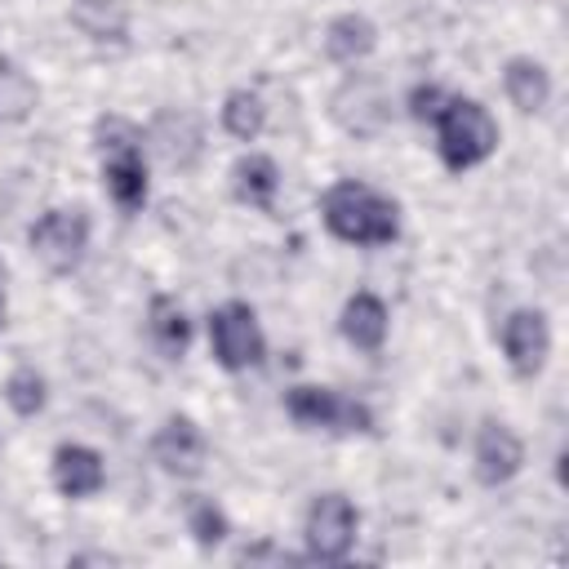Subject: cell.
Segmentation results:
<instances>
[{"label": "cell", "instance_id": "cell-1", "mask_svg": "<svg viewBox=\"0 0 569 569\" xmlns=\"http://www.w3.org/2000/svg\"><path fill=\"white\" fill-rule=\"evenodd\" d=\"M320 222L342 244L382 249L400 236V204L360 178H338L320 196Z\"/></svg>", "mask_w": 569, "mask_h": 569}, {"label": "cell", "instance_id": "cell-2", "mask_svg": "<svg viewBox=\"0 0 569 569\" xmlns=\"http://www.w3.org/2000/svg\"><path fill=\"white\" fill-rule=\"evenodd\" d=\"M93 142L102 156V187L116 200V209L138 213L147 204L151 178H147V156H142V129L124 116H102L93 124Z\"/></svg>", "mask_w": 569, "mask_h": 569}, {"label": "cell", "instance_id": "cell-3", "mask_svg": "<svg viewBox=\"0 0 569 569\" xmlns=\"http://www.w3.org/2000/svg\"><path fill=\"white\" fill-rule=\"evenodd\" d=\"M431 124H436V156L449 173H467V169L485 164L502 138L489 107L476 98H462V93H449Z\"/></svg>", "mask_w": 569, "mask_h": 569}, {"label": "cell", "instance_id": "cell-4", "mask_svg": "<svg viewBox=\"0 0 569 569\" xmlns=\"http://www.w3.org/2000/svg\"><path fill=\"white\" fill-rule=\"evenodd\" d=\"M284 413L307 431H329V436L373 431V409L365 400L342 396L338 387H320V382H293L284 391Z\"/></svg>", "mask_w": 569, "mask_h": 569}, {"label": "cell", "instance_id": "cell-5", "mask_svg": "<svg viewBox=\"0 0 569 569\" xmlns=\"http://www.w3.org/2000/svg\"><path fill=\"white\" fill-rule=\"evenodd\" d=\"M209 351L227 373L258 369L267 360V338L258 325V311L249 302H222L209 311Z\"/></svg>", "mask_w": 569, "mask_h": 569}, {"label": "cell", "instance_id": "cell-6", "mask_svg": "<svg viewBox=\"0 0 569 569\" xmlns=\"http://www.w3.org/2000/svg\"><path fill=\"white\" fill-rule=\"evenodd\" d=\"M356 533H360V511L347 493L329 489V493H316L311 507H307V520H302V542H307V556L320 560V565H338L351 556L356 547Z\"/></svg>", "mask_w": 569, "mask_h": 569}, {"label": "cell", "instance_id": "cell-7", "mask_svg": "<svg viewBox=\"0 0 569 569\" xmlns=\"http://www.w3.org/2000/svg\"><path fill=\"white\" fill-rule=\"evenodd\" d=\"M27 244L53 276H71L84 262V249H89L84 209H44L27 231Z\"/></svg>", "mask_w": 569, "mask_h": 569}, {"label": "cell", "instance_id": "cell-8", "mask_svg": "<svg viewBox=\"0 0 569 569\" xmlns=\"http://www.w3.org/2000/svg\"><path fill=\"white\" fill-rule=\"evenodd\" d=\"M498 342H502L507 369L516 378H538L547 369V356H551V325L538 307H516V311H507Z\"/></svg>", "mask_w": 569, "mask_h": 569}, {"label": "cell", "instance_id": "cell-9", "mask_svg": "<svg viewBox=\"0 0 569 569\" xmlns=\"http://www.w3.org/2000/svg\"><path fill=\"white\" fill-rule=\"evenodd\" d=\"M329 116H333L347 133H356V138H378V133L391 124V102H387V93H382L378 80H369V76H347V80L333 89V98H329Z\"/></svg>", "mask_w": 569, "mask_h": 569}, {"label": "cell", "instance_id": "cell-10", "mask_svg": "<svg viewBox=\"0 0 569 569\" xmlns=\"http://www.w3.org/2000/svg\"><path fill=\"white\" fill-rule=\"evenodd\" d=\"M151 458L160 462L164 476H178V480H196L204 471V458H209V440L204 431L196 427V418L187 413H169L156 436H151Z\"/></svg>", "mask_w": 569, "mask_h": 569}, {"label": "cell", "instance_id": "cell-11", "mask_svg": "<svg viewBox=\"0 0 569 569\" xmlns=\"http://www.w3.org/2000/svg\"><path fill=\"white\" fill-rule=\"evenodd\" d=\"M471 467H476V480H480L485 489H498V485L516 480L520 467H525V445H520V436H516L507 422L485 418V422L476 427Z\"/></svg>", "mask_w": 569, "mask_h": 569}, {"label": "cell", "instance_id": "cell-12", "mask_svg": "<svg viewBox=\"0 0 569 569\" xmlns=\"http://www.w3.org/2000/svg\"><path fill=\"white\" fill-rule=\"evenodd\" d=\"M49 476H53V489L71 502H84L93 493H102L107 485V467H102V453L80 445V440H67L53 449V462H49Z\"/></svg>", "mask_w": 569, "mask_h": 569}, {"label": "cell", "instance_id": "cell-13", "mask_svg": "<svg viewBox=\"0 0 569 569\" xmlns=\"http://www.w3.org/2000/svg\"><path fill=\"white\" fill-rule=\"evenodd\" d=\"M147 142L173 164V169H191L200 156H204V129L191 111H178V107H164L156 111V120L147 124Z\"/></svg>", "mask_w": 569, "mask_h": 569}, {"label": "cell", "instance_id": "cell-14", "mask_svg": "<svg viewBox=\"0 0 569 569\" xmlns=\"http://www.w3.org/2000/svg\"><path fill=\"white\" fill-rule=\"evenodd\" d=\"M338 329L342 338L356 347V351H382L387 333H391V311L387 302L373 293V289H356L347 302H342V316H338Z\"/></svg>", "mask_w": 569, "mask_h": 569}, {"label": "cell", "instance_id": "cell-15", "mask_svg": "<svg viewBox=\"0 0 569 569\" xmlns=\"http://www.w3.org/2000/svg\"><path fill=\"white\" fill-rule=\"evenodd\" d=\"M502 93L520 116H538L551 102V71L538 58H507L502 67Z\"/></svg>", "mask_w": 569, "mask_h": 569}, {"label": "cell", "instance_id": "cell-16", "mask_svg": "<svg viewBox=\"0 0 569 569\" xmlns=\"http://www.w3.org/2000/svg\"><path fill=\"white\" fill-rule=\"evenodd\" d=\"M147 333L160 347V356L182 360L187 347H191V316H187V307L178 298H169V293H151V302H147Z\"/></svg>", "mask_w": 569, "mask_h": 569}, {"label": "cell", "instance_id": "cell-17", "mask_svg": "<svg viewBox=\"0 0 569 569\" xmlns=\"http://www.w3.org/2000/svg\"><path fill=\"white\" fill-rule=\"evenodd\" d=\"M373 49H378V27H373L365 13L351 9V13L329 18V27H325V53H329L333 62L356 67V62H365Z\"/></svg>", "mask_w": 569, "mask_h": 569}, {"label": "cell", "instance_id": "cell-18", "mask_svg": "<svg viewBox=\"0 0 569 569\" xmlns=\"http://www.w3.org/2000/svg\"><path fill=\"white\" fill-rule=\"evenodd\" d=\"M231 191H236V200H240V204L271 213L276 191H280V169H276V160H271V156H262V151L240 156V160H236V169H231Z\"/></svg>", "mask_w": 569, "mask_h": 569}, {"label": "cell", "instance_id": "cell-19", "mask_svg": "<svg viewBox=\"0 0 569 569\" xmlns=\"http://www.w3.org/2000/svg\"><path fill=\"white\" fill-rule=\"evenodd\" d=\"M71 27L93 44L129 40V4L124 0H71Z\"/></svg>", "mask_w": 569, "mask_h": 569}, {"label": "cell", "instance_id": "cell-20", "mask_svg": "<svg viewBox=\"0 0 569 569\" xmlns=\"http://www.w3.org/2000/svg\"><path fill=\"white\" fill-rule=\"evenodd\" d=\"M36 102H40L36 80L18 62L0 58V124H22L36 111Z\"/></svg>", "mask_w": 569, "mask_h": 569}, {"label": "cell", "instance_id": "cell-21", "mask_svg": "<svg viewBox=\"0 0 569 569\" xmlns=\"http://www.w3.org/2000/svg\"><path fill=\"white\" fill-rule=\"evenodd\" d=\"M222 129L236 138V142H253L262 129H267V102L253 93V89H231L222 98Z\"/></svg>", "mask_w": 569, "mask_h": 569}, {"label": "cell", "instance_id": "cell-22", "mask_svg": "<svg viewBox=\"0 0 569 569\" xmlns=\"http://www.w3.org/2000/svg\"><path fill=\"white\" fill-rule=\"evenodd\" d=\"M4 405L18 413V418H36L44 405H49V382L36 365H18L9 378H4Z\"/></svg>", "mask_w": 569, "mask_h": 569}, {"label": "cell", "instance_id": "cell-23", "mask_svg": "<svg viewBox=\"0 0 569 569\" xmlns=\"http://www.w3.org/2000/svg\"><path fill=\"white\" fill-rule=\"evenodd\" d=\"M187 533L196 538V547H218V542H227V533H231V520H227V511L213 502V498H187Z\"/></svg>", "mask_w": 569, "mask_h": 569}, {"label": "cell", "instance_id": "cell-24", "mask_svg": "<svg viewBox=\"0 0 569 569\" xmlns=\"http://www.w3.org/2000/svg\"><path fill=\"white\" fill-rule=\"evenodd\" d=\"M445 98H449V93H445L440 84H413V89H409V116H413L418 124H431L436 111L445 107Z\"/></svg>", "mask_w": 569, "mask_h": 569}, {"label": "cell", "instance_id": "cell-25", "mask_svg": "<svg viewBox=\"0 0 569 569\" xmlns=\"http://www.w3.org/2000/svg\"><path fill=\"white\" fill-rule=\"evenodd\" d=\"M4 280H9V271H4V262H0V325H4Z\"/></svg>", "mask_w": 569, "mask_h": 569}]
</instances>
